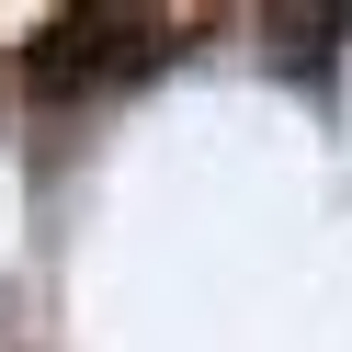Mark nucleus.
<instances>
[{"instance_id":"1","label":"nucleus","mask_w":352,"mask_h":352,"mask_svg":"<svg viewBox=\"0 0 352 352\" xmlns=\"http://www.w3.org/2000/svg\"><path fill=\"white\" fill-rule=\"evenodd\" d=\"M148 57H160V23H137V12H69V23H46V46H34V80L69 102V91H102V80L148 69Z\"/></svg>"}]
</instances>
